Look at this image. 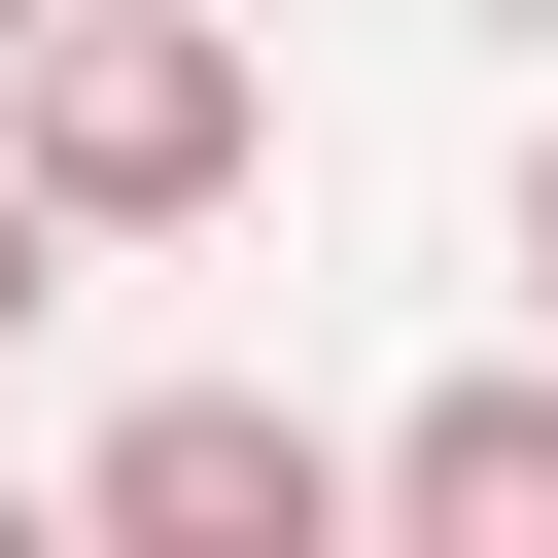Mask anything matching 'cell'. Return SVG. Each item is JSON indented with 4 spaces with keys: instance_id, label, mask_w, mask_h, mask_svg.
<instances>
[{
    "instance_id": "277c9868",
    "label": "cell",
    "mask_w": 558,
    "mask_h": 558,
    "mask_svg": "<svg viewBox=\"0 0 558 558\" xmlns=\"http://www.w3.org/2000/svg\"><path fill=\"white\" fill-rule=\"evenodd\" d=\"M35 314H70V209H35V174H0V349H35Z\"/></svg>"
},
{
    "instance_id": "7a4b0ae2",
    "label": "cell",
    "mask_w": 558,
    "mask_h": 558,
    "mask_svg": "<svg viewBox=\"0 0 558 558\" xmlns=\"http://www.w3.org/2000/svg\"><path fill=\"white\" fill-rule=\"evenodd\" d=\"M70 523H105V558H349V418H279V384H140V418L70 453Z\"/></svg>"
},
{
    "instance_id": "3957f363",
    "label": "cell",
    "mask_w": 558,
    "mask_h": 558,
    "mask_svg": "<svg viewBox=\"0 0 558 558\" xmlns=\"http://www.w3.org/2000/svg\"><path fill=\"white\" fill-rule=\"evenodd\" d=\"M349 523H418V558H558V349H488V384H418V418L349 453Z\"/></svg>"
},
{
    "instance_id": "5b68a950",
    "label": "cell",
    "mask_w": 558,
    "mask_h": 558,
    "mask_svg": "<svg viewBox=\"0 0 558 558\" xmlns=\"http://www.w3.org/2000/svg\"><path fill=\"white\" fill-rule=\"evenodd\" d=\"M523 349H558V140H523Z\"/></svg>"
},
{
    "instance_id": "8992f818",
    "label": "cell",
    "mask_w": 558,
    "mask_h": 558,
    "mask_svg": "<svg viewBox=\"0 0 558 558\" xmlns=\"http://www.w3.org/2000/svg\"><path fill=\"white\" fill-rule=\"evenodd\" d=\"M0 35H35V0H0Z\"/></svg>"
},
{
    "instance_id": "6da1fadb",
    "label": "cell",
    "mask_w": 558,
    "mask_h": 558,
    "mask_svg": "<svg viewBox=\"0 0 558 558\" xmlns=\"http://www.w3.org/2000/svg\"><path fill=\"white\" fill-rule=\"evenodd\" d=\"M0 174L70 209V279H105V244H209V209L279 174L244 0H35V35H0Z\"/></svg>"
}]
</instances>
